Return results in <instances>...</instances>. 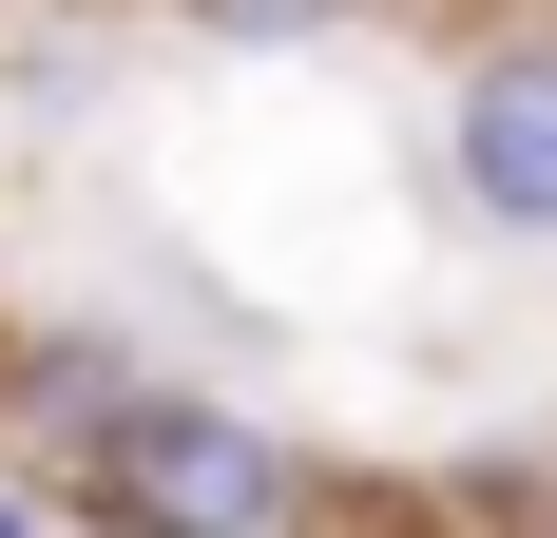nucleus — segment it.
I'll use <instances>...</instances> for the list:
<instances>
[{
  "label": "nucleus",
  "instance_id": "nucleus-2",
  "mask_svg": "<svg viewBox=\"0 0 557 538\" xmlns=\"http://www.w3.org/2000/svg\"><path fill=\"white\" fill-rule=\"evenodd\" d=\"M443 193H461V231L557 250V20L539 0L443 58Z\"/></svg>",
  "mask_w": 557,
  "mask_h": 538
},
{
  "label": "nucleus",
  "instance_id": "nucleus-4",
  "mask_svg": "<svg viewBox=\"0 0 557 538\" xmlns=\"http://www.w3.org/2000/svg\"><path fill=\"white\" fill-rule=\"evenodd\" d=\"M0 538H58V519H39V481H20V462H0Z\"/></svg>",
  "mask_w": 557,
  "mask_h": 538
},
{
  "label": "nucleus",
  "instance_id": "nucleus-1",
  "mask_svg": "<svg viewBox=\"0 0 557 538\" xmlns=\"http://www.w3.org/2000/svg\"><path fill=\"white\" fill-rule=\"evenodd\" d=\"M39 519H97V538H327V519H366V500H346L270 404L135 366L97 424L39 462Z\"/></svg>",
  "mask_w": 557,
  "mask_h": 538
},
{
  "label": "nucleus",
  "instance_id": "nucleus-3",
  "mask_svg": "<svg viewBox=\"0 0 557 538\" xmlns=\"http://www.w3.org/2000/svg\"><path fill=\"white\" fill-rule=\"evenodd\" d=\"M193 39H231V58H288V39H346L366 0H173Z\"/></svg>",
  "mask_w": 557,
  "mask_h": 538
}]
</instances>
